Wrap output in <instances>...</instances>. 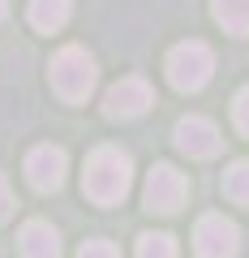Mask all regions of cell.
<instances>
[{
  "instance_id": "cell-1",
  "label": "cell",
  "mask_w": 249,
  "mask_h": 258,
  "mask_svg": "<svg viewBox=\"0 0 249 258\" xmlns=\"http://www.w3.org/2000/svg\"><path fill=\"white\" fill-rule=\"evenodd\" d=\"M129 181H133V164H129L125 151H116V147L91 151V159H86V176H82L86 198H95L99 207H112V203H120V198L129 194Z\"/></svg>"
},
{
  "instance_id": "cell-2",
  "label": "cell",
  "mask_w": 249,
  "mask_h": 258,
  "mask_svg": "<svg viewBox=\"0 0 249 258\" xmlns=\"http://www.w3.org/2000/svg\"><path fill=\"white\" fill-rule=\"evenodd\" d=\"M95 78H99V69H95V60L82 47H65V52L52 60V91L65 103H82L86 95L95 91Z\"/></svg>"
},
{
  "instance_id": "cell-3",
  "label": "cell",
  "mask_w": 249,
  "mask_h": 258,
  "mask_svg": "<svg viewBox=\"0 0 249 258\" xmlns=\"http://www.w3.org/2000/svg\"><path fill=\"white\" fill-rule=\"evenodd\" d=\"M215 74V56L206 43H198V39H189V43H176L172 52H168V82L176 86V91H202L206 82H211Z\"/></svg>"
},
{
  "instance_id": "cell-4",
  "label": "cell",
  "mask_w": 249,
  "mask_h": 258,
  "mask_svg": "<svg viewBox=\"0 0 249 258\" xmlns=\"http://www.w3.org/2000/svg\"><path fill=\"white\" fill-rule=\"evenodd\" d=\"M189 198V181L176 172L172 164H155L146 176V211H159V215H176Z\"/></svg>"
},
{
  "instance_id": "cell-5",
  "label": "cell",
  "mask_w": 249,
  "mask_h": 258,
  "mask_svg": "<svg viewBox=\"0 0 249 258\" xmlns=\"http://www.w3.org/2000/svg\"><path fill=\"white\" fill-rule=\"evenodd\" d=\"M198 258H236L240 254V228L223 215H202L198 220Z\"/></svg>"
},
{
  "instance_id": "cell-6",
  "label": "cell",
  "mask_w": 249,
  "mask_h": 258,
  "mask_svg": "<svg viewBox=\"0 0 249 258\" xmlns=\"http://www.w3.org/2000/svg\"><path fill=\"white\" fill-rule=\"evenodd\" d=\"M155 103V95H150V86L142 82V78H120L116 86H112L108 95H103V112H108L112 120H129V116H142V112Z\"/></svg>"
},
{
  "instance_id": "cell-7",
  "label": "cell",
  "mask_w": 249,
  "mask_h": 258,
  "mask_svg": "<svg viewBox=\"0 0 249 258\" xmlns=\"http://www.w3.org/2000/svg\"><path fill=\"white\" fill-rule=\"evenodd\" d=\"M219 129L211 125L206 116H185L176 120V147L185 151V155H198V159H211L215 151H219Z\"/></svg>"
},
{
  "instance_id": "cell-8",
  "label": "cell",
  "mask_w": 249,
  "mask_h": 258,
  "mask_svg": "<svg viewBox=\"0 0 249 258\" xmlns=\"http://www.w3.org/2000/svg\"><path fill=\"white\" fill-rule=\"evenodd\" d=\"M26 181L43 194L60 189V181H65V151L60 147H35L26 155Z\"/></svg>"
},
{
  "instance_id": "cell-9",
  "label": "cell",
  "mask_w": 249,
  "mask_h": 258,
  "mask_svg": "<svg viewBox=\"0 0 249 258\" xmlns=\"http://www.w3.org/2000/svg\"><path fill=\"white\" fill-rule=\"evenodd\" d=\"M18 245H22V258H60V237H56V228L43 224V220H30L26 228H22Z\"/></svg>"
},
{
  "instance_id": "cell-10",
  "label": "cell",
  "mask_w": 249,
  "mask_h": 258,
  "mask_svg": "<svg viewBox=\"0 0 249 258\" xmlns=\"http://www.w3.org/2000/svg\"><path fill=\"white\" fill-rule=\"evenodd\" d=\"M73 13V0H30V26L35 30H60Z\"/></svg>"
},
{
  "instance_id": "cell-11",
  "label": "cell",
  "mask_w": 249,
  "mask_h": 258,
  "mask_svg": "<svg viewBox=\"0 0 249 258\" xmlns=\"http://www.w3.org/2000/svg\"><path fill=\"white\" fill-rule=\"evenodd\" d=\"M215 18L232 35H249V0H215Z\"/></svg>"
},
{
  "instance_id": "cell-12",
  "label": "cell",
  "mask_w": 249,
  "mask_h": 258,
  "mask_svg": "<svg viewBox=\"0 0 249 258\" xmlns=\"http://www.w3.org/2000/svg\"><path fill=\"white\" fill-rule=\"evenodd\" d=\"M223 194H228L236 207H249V159H236V164L223 172Z\"/></svg>"
},
{
  "instance_id": "cell-13",
  "label": "cell",
  "mask_w": 249,
  "mask_h": 258,
  "mask_svg": "<svg viewBox=\"0 0 249 258\" xmlns=\"http://www.w3.org/2000/svg\"><path fill=\"white\" fill-rule=\"evenodd\" d=\"M138 258H176V241L168 232H142L138 237Z\"/></svg>"
},
{
  "instance_id": "cell-14",
  "label": "cell",
  "mask_w": 249,
  "mask_h": 258,
  "mask_svg": "<svg viewBox=\"0 0 249 258\" xmlns=\"http://www.w3.org/2000/svg\"><path fill=\"white\" fill-rule=\"evenodd\" d=\"M77 258H120V249L112 245V241L95 237V241H86V245H82V254H77Z\"/></svg>"
},
{
  "instance_id": "cell-15",
  "label": "cell",
  "mask_w": 249,
  "mask_h": 258,
  "mask_svg": "<svg viewBox=\"0 0 249 258\" xmlns=\"http://www.w3.org/2000/svg\"><path fill=\"white\" fill-rule=\"evenodd\" d=\"M232 116H236V129L249 138V86L236 95V103H232Z\"/></svg>"
},
{
  "instance_id": "cell-16",
  "label": "cell",
  "mask_w": 249,
  "mask_h": 258,
  "mask_svg": "<svg viewBox=\"0 0 249 258\" xmlns=\"http://www.w3.org/2000/svg\"><path fill=\"white\" fill-rule=\"evenodd\" d=\"M9 215H13V194L5 185V176H0V220H9Z\"/></svg>"
},
{
  "instance_id": "cell-17",
  "label": "cell",
  "mask_w": 249,
  "mask_h": 258,
  "mask_svg": "<svg viewBox=\"0 0 249 258\" xmlns=\"http://www.w3.org/2000/svg\"><path fill=\"white\" fill-rule=\"evenodd\" d=\"M0 22H5V0H0Z\"/></svg>"
}]
</instances>
